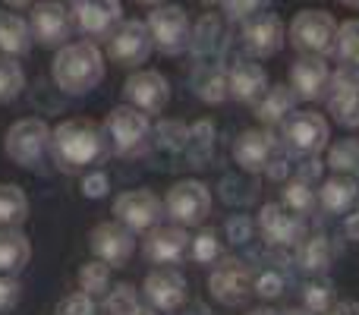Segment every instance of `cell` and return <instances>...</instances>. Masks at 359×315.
I'll return each mask as SVG.
<instances>
[{"mask_svg": "<svg viewBox=\"0 0 359 315\" xmlns=\"http://www.w3.org/2000/svg\"><path fill=\"white\" fill-rule=\"evenodd\" d=\"M111 152L104 126L92 120H63L50 133V158L63 173H79L92 164H101Z\"/></svg>", "mask_w": 359, "mask_h": 315, "instance_id": "obj_1", "label": "cell"}, {"mask_svg": "<svg viewBox=\"0 0 359 315\" xmlns=\"http://www.w3.org/2000/svg\"><path fill=\"white\" fill-rule=\"evenodd\" d=\"M50 76L54 86L67 95H88L98 88L104 79V54L95 41L82 38V41H69L57 51L54 63H50Z\"/></svg>", "mask_w": 359, "mask_h": 315, "instance_id": "obj_2", "label": "cell"}, {"mask_svg": "<svg viewBox=\"0 0 359 315\" xmlns=\"http://www.w3.org/2000/svg\"><path fill=\"white\" fill-rule=\"evenodd\" d=\"M337 35L341 25L325 10H299L293 16L287 38L299 51V57H328L337 51Z\"/></svg>", "mask_w": 359, "mask_h": 315, "instance_id": "obj_3", "label": "cell"}, {"mask_svg": "<svg viewBox=\"0 0 359 315\" xmlns=\"http://www.w3.org/2000/svg\"><path fill=\"white\" fill-rule=\"evenodd\" d=\"M104 133H107V142H111V149L117 152V155L136 158V155H142L151 142L149 114L136 111L133 105H120L107 114Z\"/></svg>", "mask_w": 359, "mask_h": 315, "instance_id": "obj_4", "label": "cell"}, {"mask_svg": "<svg viewBox=\"0 0 359 315\" xmlns=\"http://www.w3.org/2000/svg\"><path fill=\"white\" fill-rule=\"evenodd\" d=\"M328 120L316 111H293L280 126V145H284L287 155L297 158H316L328 145Z\"/></svg>", "mask_w": 359, "mask_h": 315, "instance_id": "obj_5", "label": "cell"}, {"mask_svg": "<svg viewBox=\"0 0 359 315\" xmlns=\"http://www.w3.org/2000/svg\"><path fill=\"white\" fill-rule=\"evenodd\" d=\"M50 126L41 117H25L6 130V155L10 161H16L25 170H35L41 164V158L50 152Z\"/></svg>", "mask_w": 359, "mask_h": 315, "instance_id": "obj_6", "label": "cell"}, {"mask_svg": "<svg viewBox=\"0 0 359 315\" xmlns=\"http://www.w3.org/2000/svg\"><path fill=\"white\" fill-rule=\"evenodd\" d=\"M149 32H151V41L161 54L168 57H177V54H186L189 51V41H192V22L186 16L183 6L177 4H161L149 13Z\"/></svg>", "mask_w": 359, "mask_h": 315, "instance_id": "obj_7", "label": "cell"}, {"mask_svg": "<svg viewBox=\"0 0 359 315\" xmlns=\"http://www.w3.org/2000/svg\"><path fill=\"white\" fill-rule=\"evenodd\" d=\"M168 217L177 227H202L211 215V192L198 180H180L164 202Z\"/></svg>", "mask_w": 359, "mask_h": 315, "instance_id": "obj_8", "label": "cell"}, {"mask_svg": "<svg viewBox=\"0 0 359 315\" xmlns=\"http://www.w3.org/2000/svg\"><path fill=\"white\" fill-rule=\"evenodd\" d=\"M151 51H155V41H151L149 22L142 19H123L107 38V57L120 67H142Z\"/></svg>", "mask_w": 359, "mask_h": 315, "instance_id": "obj_9", "label": "cell"}, {"mask_svg": "<svg viewBox=\"0 0 359 315\" xmlns=\"http://www.w3.org/2000/svg\"><path fill=\"white\" fill-rule=\"evenodd\" d=\"M208 290L217 303L240 306L249 300V293H255V274L246 262L233 259V255H224L208 278Z\"/></svg>", "mask_w": 359, "mask_h": 315, "instance_id": "obj_10", "label": "cell"}, {"mask_svg": "<svg viewBox=\"0 0 359 315\" xmlns=\"http://www.w3.org/2000/svg\"><path fill=\"white\" fill-rule=\"evenodd\" d=\"M259 234L271 249H297L306 240V224L284 202H268L259 211Z\"/></svg>", "mask_w": 359, "mask_h": 315, "instance_id": "obj_11", "label": "cell"}, {"mask_svg": "<svg viewBox=\"0 0 359 315\" xmlns=\"http://www.w3.org/2000/svg\"><path fill=\"white\" fill-rule=\"evenodd\" d=\"M32 38H35L41 48H57L60 51L63 44H69V35H73L76 22L73 13L60 4V0H41V4L32 6Z\"/></svg>", "mask_w": 359, "mask_h": 315, "instance_id": "obj_12", "label": "cell"}, {"mask_svg": "<svg viewBox=\"0 0 359 315\" xmlns=\"http://www.w3.org/2000/svg\"><path fill=\"white\" fill-rule=\"evenodd\" d=\"M114 215L133 234H149V230H155L161 224L164 202L149 189H130L114 199Z\"/></svg>", "mask_w": 359, "mask_h": 315, "instance_id": "obj_13", "label": "cell"}, {"mask_svg": "<svg viewBox=\"0 0 359 315\" xmlns=\"http://www.w3.org/2000/svg\"><path fill=\"white\" fill-rule=\"evenodd\" d=\"M325 105L328 114L347 130L359 126V69L356 67H341L331 73L328 92H325Z\"/></svg>", "mask_w": 359, "mask_h": 315, "instance_id": "obj_14", "label": "cell"}, {"mask_svg": "<svg viewBox=\"0 0 359 315\" xmlns=\"http://www.w3.org/2000/svg\"><path fill=\"white\" fill-rule=\"evenodd\" d=\"M243 48L249 51V57H274L287 41V29L280 22L278 13H255V16L243 19V32H240Z\"/></svg>", "mask_w": 359, "mask_h": 315, "instance_id": "obj_15", "label": "cell"}, {"mask_svg": "<svg viewBox=\"0 0 359 315\" xmlns=\"http://www.w3.org/2000/svg\"><path fill=\"white\" fill-rule=\"evenodd\" d=\"M192 253V236L177 224H158L142 240V255L151 265H180Z\"/></svg>", "mask_w": 359, "mask_h": 315, "instance_id": "obj_16", "label": "cell"}, {"mask_svg": "<svg viewBox=\"0 0 359 315\" xmlns=\"http://www.w3.org/2000/svg\"><path fill=\"white\" fill-rule=\"evenodd\" d=\"M73 22L88 41L95 38H111V32L123 22V6L120 0H73Z\"/></svg>", "mask_w": 359, "mask_h": 315, "instance_id": "obj_17", "label": "cell"}, {"mask_svg": "<svg viewBox=\"0 0 359 315\" xmlns=\"http://www.w3.org/2000/svg\"><path fill=\"white\" fill-rule=\"evenodd\" d=\"M88 246H92V253L98 255L101 262H107L111 268L114 265L120 268L136 253V234H133L130 227H123L120 221H104V224H98V227H92Z\"/></svg>", "mask_w": 359, "mask_h": 315, "instance_id": "obj_18", "label": "cell"}, {"mask_svg": "<svg viewBox=\"0 0 359 315\" xmlns=\"http://www.w3.org/2000/svg\"><path fill=\"white\" fill-rule=\"evenodd\" d=\"M123 95L136 111L142 114H161L170 98V86L158 69H139L123 82Z\"/></svg>", "mask_w": 359, "mask_h": 315, "instance_id": "obj_19", "label": "cell"}, {"mask_svg": "<svg viewBox=\"0 0 359 315\" xmlns=\"http://www.w3.org/2000/svg\"><path fill=\"white\" fill-rule=\"evenodd\" d=\"M227 25L217 13H205L198 16V22L192 25V41H189V51L196 57V67L202 63H221L224 51H227Z\"/></svg>", "mask_w": 359, "mask_h": 315, "instance_id": "obj_20", "label": "cell"}, {"mask_svg": "<svg viewBox=\"0 0 359 315\" xmlns=\"http://www.w3.org/2000/svg\"><path fill=\"white\" fill-rule=\"evenodd\" d=\"M274 155L278 139L271 136V130H243L233 142V161L246 173H265Z\"/></svg>", "mask_w": 359, "mask_h": 315, "instance_id": "obj_21", "label": "cell"}, {"mask_svg": "<svg viewBox=\"0 0 359 315\" xmlns=\"http://www.w3.org/2000/svg\"><path fill=\"white\" fill-rule=\"evenodd\" d=\"M145 297H149L151 309L161 312H177L186 303V278L170 265H161L149 272L145 278Z\"/></svg>", "mask_w": 359, "mask_h": 315, "instance_id": "obj_22", "label": "cell"}, {"mask_svg": "<svg viewBox=\"0 0 359 315\" xmlns=\"http://www.w3.org/2000/svg\"><path fill=\"white\" fill-rule=\"evenodd\" d=\"M331 82V67L325 57H299L290 67V88L299 101H318L325 98Z\"/></svg>", "mask_w": 359, "mask_h": 315, "instance_id": "obj_23", "label": "cell"}, {"mask_svg": "<svg viewBox=\"0 0 359 315\" xmlns=\"http://www.w3.org/2000/svg\"><path fill=\"white\" fill-rule=\"evenodd\" d=\"M227 82H230V98L243 101V105H255L268 92V73L262 63H255V57H240L227 69Z\"/></svg>", "mask_w": 359, "mask_h": 315, "instance_id": "obj_24", "label": "cell"}, {"mask_svg": "<svg viewBox=\"0 0 359 315\" xmlns=\"http://www.w3.org/2000/svg\"><path fill=\"white\" fill-rule=\"evenodd\" d=\"M255 117L271 130V126H284V120L297 107V92L290 86H268V92L255 101Z\"/></svg>", "mask_w": 359, "mask_h": 315, "instance_id": "obj_25", "label": "cell"}, {"mask_svg": "<svg viewBox=\"0 0 359 315\" xmlns=\"http://www.w3.org/2000/svg\"><path fill=\"white\" fill-rule=\"evenodd\" d=\"M35 38H32L29 19H22L13 10H0V54L4 57H22L32 51Z\"/></svg>", "mask_w": 359, "mask_h": 315, "instance_id": "obj_26", "label": "cell"}, {"mask_svg": "<svg viewBox=\"0 0 359 315\" xmlns=\"http://www.w3.org/2000/svg\"><path fill=\"white\" fill-rule=\"evenodd\" d=\"M353 202H359V183L353 177H347V173L328 177L322 183V189H318V205L328 215H347Z\"/></svg>", "mask_w": 359, "mask_h": 315, "instance_id": "obj_27", "label": "cell"}, {"mask_svg": "<svg viewBox=\"0 0 359 315\" xmlns=\"http://www.w3.org/2000/svg\"><path fill=\"white\" fill-rule=\"evenodd\" d=\"M192 92L205 105H221L224 98H230L227 69L221 63H202V67H196V73H192Z\"/></svg>", "mask_w": 359, "mask_h": 315, "instance_id": "obj_28", "label": "cell"}, {"mask_svg": "<svg viewBox=\"0 0 359 315\" xmlns=\"http://www.w3.org/2000/svg\"><path fill=\"white\" fill-rule=\"evenodd\" d=\"M32 259V243L19 227L0 230V274H16L29 265Z\"/></svg>", "mask_w": 359, "mask_h": 315, "instance_id": "obj_29", "label": "cell"}, {"mask_svg": "<svg viewBox=\"0 0 359 315\" xmlns=\"http://www.w3.org/2000/svg\"><path fill=\"white\" fill-rule=\"evenodd\" d=\"M331 259H334V249H331V240L325 234L306 236V240L297 246V262L309 274H325L331 268Z\"/></svg>", "mask_w": 359, "mask_h": 315, "instance_id": "obj_30", "label": "cell"}, {"mask_svg": "<svg viewBox=\"0 0 359 315\" xmlns=\"http://www.w3.org/2000/svg\"><path fill=\"white\" fill-rule=\"evenodd\" d=\"M183 152H186V161H189L192 167H208L211 164V152H215V126H211V120H198V123H192Z\"/></svg>", "mask_w": 359, "mask_h": 315, "instance_id": "obj_31", "label": "cell"}, {"mask_svg": "<svg viewBox=\"0 0 359 315\" xmlns=\"http://www.w3.org/2000/svg\"><path fill=\"white\" fill-rule=\"evenodd\" d=\"M284 205L293 211V215H312L318 205V192L316 186H312L309 177H303V173H297V177H290L284 183Z\"/></svg>", "mask_w": 359, "mask_h": 315, "instance_id": "obj_32", "label": "cell"}, {"mask_svg": "<svg viewBox=\"0 0 359 315\" xmlns=\"http://www.w3.org/2000/svg\"><path fill=\"white\" fill-rule=\"evenodd\" d=\"M29 217V199L19 186L0 183V230L4 227H19Z\"/></svg>", "mask_w": 359, "mask_h": 315, "instance_id": "obj_33", "label": "cell"}, {"mask_svg": "<svg viewBox=\"0 0 359 315\" xmlns=\"http://www.w3.org/2000/svg\"><path fill=\"white\" fill-rule=\"evenodd\" d=\"M107 312L111 315H155L151 306H142L136 287L133 284H117L107 293Z\"/></svg>", "mask_w": 359, "mask_h": 315, "instance_id": "obj_34", "label": "cell"}, {"mask_svg": "<svg viewBox=\"0 0 359 315\" xmlns=\"http://www.w3.org/2000/svg\"><path fill=\"white\" fill-rule=\"evenodd\" d=\"M303 300H306V309L316 312V315H328L331 306L337 303V300H334V287H331V281L325 278V274H316L312 281H306Z\"/></svg>", "mask_w": 359, "mask_h": 315, "instance_id": "obj_35", "label": "cell"}, {"mask_svg": "<svg viewBox=\"0 0 359 315\" xmlns=\"http://www.w3.org/2000/svg\"><path fill=\"white\" fill-rule=\"evenodd\" d=\"M79 290L88 293V297H107V293H111V265H107V262H101V259L82 265Z\"/></svg>", "mask_w": 359, "mask_h": 315, "instance_id": "obj_36", "label": "cell"}, {"mask_svg": "<svg viewBox=\"0 0 359 315\" xmlns=\"http://www.w3.org/2000/svg\"><path fill=\"white\" fill-rule=\"evenodd\" d=\"M25 88V73L16 63V57L0 54V105H10L13 98H19Z\"/></svg>", "mask_w": 359, "mask_h": 315, "instance_id": "obj_37", "label": "cell"}, {"mask_svg": "<svg viewBox=\"0 0 359 315\" xmlns=\"http://www.w3.org/2000/svg\"><path fill=\"white\" fill-rule=\"evenodd\" d=\"M328 164L337 173H347V177L359 180V142L356 139H341V142L331 145L328 152Z\"/></svg>", "mask_w": 359, "mask_h": 315, "instance_id": "obj_38", "label": "cell"}, {"mask_svg": "<svg viewBox=\"0 0 359 315\" xmlns=\"http://www.w3.org/2000/svg\"><path fill=\"white\" fill-rule=\"evenodd\" d=\"M192 259L198 262V265H211V262H221L224 259V246H221V236H217V230L211 227H202L196 236H192Z\"/></svg>", "mask_w": 359, "mask_h": 315, "instance_id": "obj_39", "label": "cell"}, {"mask_svg": "<svg viewBox=\"0 0 359 315\" xmlns=\"http://www.w3.org/2000/svg\"><path fill=\"white\" fill-rule=\"evenodd\" d=\"M151 139H155L158 149L183 152L186 139H189V126H183L180 120H168V123H158L155 130H151Z\"/></svg>", "mask_w": 359, "mask_h": 315, "instance_id": "obj_40", "label": "cell"}, {"mask_svg": "<svg viewBox=\"0 0 359 315\" xmlns=\"http://www.w3.org/2000/svg\"><path fill=\"white\" fill-rule=\"evenodd\" d=\"M337 54H341L344 67L359 69V19H347L337 35Z\"/></svg>", "mask_w": 359, "mask_h": 315, "instance_id": "obj_41", "label": "cell"}, {"mask_svg": "<svg viewBox=\"0 0 359 315\" xmlns=\"http://www.w3.org/2000/svg\"><path fill=\"white\" fill-rule=\"evenodd\" d=\"M284 290H287L284 272H278V268H265V272L255 274V293H259L262 300H278Z\"/></svg>", "mask_w": 359, "mask_h": 315, "instance_id": "obj_42", "label": "cell"}, {"mask_svg": "<svg viewBox=\"0 0 359 315\" xmlns=\"http://www.w3.org/2000/svg\"><path fill=\"white\" fill-rule=\"evenodd\" d=\"M95 312H98L95 297H88V293H82V290L69 293V297H63L60 303H57V315H95Z\"/></svg>", "mask_w": 359, "mask_h": 315, "instance_id": "obj_43", "label": "cell"}, {"mask_svg": "<svg viewBox=\"0 0 359 315\" xmlns=\"http://www.w3.org/2000/svg\"><path fill=\"white\" fill-rule=\"evenodd\" d=\"M268 4H271V0H221V10H224V16L243 22V19H249V16H255V13L268 10Z\"/></svg>", "mask_w": 359, "mask_h": 315, "instance_id": "obj_44", "label": "cell"}, {"mask_svg": "<svg viewBox=\"0 0 359 315\" xmlns=\"http://www.w3.org/2000/svg\"><path fill=\"white\" fill-rule=\"evenodd\" d=\"M19 297H22V287L13 274H0V312H10L16 309Z\"/></svg>", "mask_w": 359, "mask_h": 315, "instance_id": "obj_45", "label": "cell"}, {"mask_svg": "<svg viewBox=\"0 0 359 315\" xmlns=\"http://www.w3.org/2000/svg\"><path fill=\"white\" fill-rule=\"evenodd\" d=\"M107 189H111V177H107L104 170H92V173H86V180H82V192H86L88 199L107 196Z\"/></svg>", "mask_w": 359, "mask_h": 315, "instance_id": "obj_46", "label": "cell"}, {"mask_svg": "<svg viewBox=\"0 0 359 315\" xmlns=\"http://www.w3.org/2000/svg\"><path fill=\"white\" fill-rule=\"evenodd\" d=\"M252 221H249L246 215H233L227 221V240L230 243H249L252 240Z\"/></svg>", "mask_w": 359, "mask_h": 315, "instance_id": "obj_47", "label": "cell"}, {"mask_svg": "<svg viewBox=\"0 0 359 315\" xmlns=\"http://www.w3.org/2000/svg\"><path fill=\"white\" fill-rule=\"evenodd\" d=\"M265 173L271 180H287V173H290V155H287L284 149H278V155L271 158V164H268Z\"/></svg>", "mask_w": 359, "mask_h": 315, "instance_id": "obj_48", "label": "cell"}, {"mask_svg": "<svg viewBox=\"0 0 359 315\" xmlns=\"http://www.w3.org/2000/svg\"><path fill=\"white\" fill-rule=\"evenodd\" d=\"M328 315H359V303H353V300H344V303H334L331 306Z\"/></svg>", "mask_w": 359, "mask_h": 315, "instance_id": "obj_49", "label": "cell"}, {"mask_svg": "<svg viewBox=\"0 0 359 315\" xmlns=\"http://www.w3.org/2000/svg\"><path fill=\"white\" fill-rule=\"evenodd\" d=\"M344 234H347L350 240H359V208L344 221Z\"/></svg>", "mask_w": 359, "mask_h": 315, "instance_id": "obj_50", "label": "cell"}, {"mask_svg": "<svg viewBox=\"0 0 359 315\" xmlns=\"http://www.w3.org/2000/svg\"><path fill=\"white\" fill-rule=\"evenodd\" d=\"M38 0H6V6H13V10H25V6H35Z\"/></svg>", "mask_w": 359, "mask_h": 315, "instance_id": "obj_51", "label": "cell"}, {"mask_svg": "<svg viewBox=\"0 0 359 315\" xmlns=\"http://www.w3.org/2000/svg\"><path fill=\"white\" fill-rule=\"evenodd\" d=\"M249 315H278V312H274V309H268V306H259V309H252Z\"/></svg>", "mask_w": 359, "mask_h": 315, "instance_id": "obj_52", "label": "cell"}, {"mask_svg": "<svg viewBox=\"0 0 359 315\" xmlns=\"http://www.w3.org/2000/svg\"><path fill=\"white\" fill-rule=\"evenodd\" d=\"M284 315H316V312H309V309H306V306H303V309H287Z\"/></svg>", "mask_w": 359, "mask_h": 315, "instance_id": "obj_53", "label": "cell"}, {"mask_svg": "<svg viewBox=\"0 0 359 315\" xmlns=\"http://www.w3.org/2000/svg\"><path fill=\"white\" fill-rule=\"evenodd\" d=\"M136 4H145V6H161L164 0H136Z\"/></svg>", "mask_w": 359, "mask_h": 315, "instance_id": "obj_54", "label": "cell"}, {"mask_svg": "<svg viewBox=\"0 0 359 315\" xmlns=\"http://www.w3.org/2000/svg\"><path fill=\"white\" fill-rule=\"evenodd\" d=\"M344 6H353V10H359V0H341Z\"/></svg>", "mask_w": 359, "mask_h": 315, "instance_id": "obj_55", "label": "cell"}, {"mask_svg": "<svg viewBox=\"0 0 359 315\" xmlns=\"http://www.w3.org/2000/svg\"><path fill=\"white\" fill-rule=\"evenodd\" d=\"M202 4H221V0H202Z\"/></svg>", "mask_w": 359, "mask_h": 315, "instance_id": "obj_56", "label": "cell"}, {"mask_svg": "<svg viewBox=\"0 0 359 315\" xmlns=\"http://www.w3.org/2000/svg\"><path fill=\"white\" fill-rule=\"evenodd\" d=\"M60 4H63V0H60Z\"/></svg>", "mask_w": 359, "mask_h": 315, "instance_id": "obj_57", "label": "cell"}]
</instances>
